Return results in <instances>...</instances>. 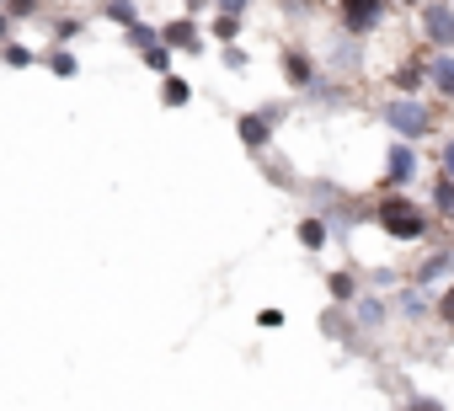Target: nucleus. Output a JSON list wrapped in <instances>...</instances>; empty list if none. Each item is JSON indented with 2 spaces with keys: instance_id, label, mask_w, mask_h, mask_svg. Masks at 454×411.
Segmentation results:
<instances>
[{
  "instance_id": "obj_1",
  "label": "nucleus",
  "mask_w": 454,
  "mask_h": 411,
  "mask_svg": "<svg viewBox=\"0 0 454 411\" xmlns=\"http://www.w3.org/2000/svg\"><path fill=\"white\" fill-rule=\"evenodd\" d=\"M374 225H380L390 241L411 246V241H422V236H427V209H417V203H411L401 187H385V192H380V203H374Z\"/></svg>"
},
{
  "instance_id": "obj_2",
  "label": "nucleus",
  "mask_w": 454,
  "mask_h": 411,
  "mask_svg": "<svg viewBox=\"0 0 454 411\" xmlns=\"http://www.w3.org/2000/svg\"><path fill=\"white\" fill-rule=\"evenodd\" d=\"M380 123H390L395 139H427V134H433V107L401 91V97H390V102L380 107Z\"/></svg>"
},
{
  "instance_id": "obj_3",
  "label": "nucleus",
  "mask_w": 454,
  "mask_h": 411,
  "mask_svg": "<svg viewBox=\"0 0 454 411\" xmlns=\"http://www.w3.org/2000/svg\"><path fill=\"white\" fill-rule=\"evenodd\" d=\"M385 12H390V0H337V22L348 38H374L385 27Z\"/></svg>"
},
{
  "instance_id": "obj_4",
  "label": "nucleus",
  "mask_w": 454,
  "mask_h": 411,
  "mask_svg": "<svg viewBox=\"0 0 454 411\" xmlns=\"http://www.w3.org/2000/svg\"><path fill=\"white\" fill-rule=\"evenodd\" d=\"M417 27L433 49H454V6L449 0H422L417 6Z\"/></svg>"
},
{
  "instance_id": "obj_5",
  "label": "nucleus",
  "mask_w": 454,
  "mask_h": 411,
  "mask_svg": "<svg viewBox=\"0 0 454 411\" xmlns=\"http://www.w3.org/2000/svg\"><path fill=\"white\" fill-rule=\"evenodd\" d=\"M273 118H284V107H252V112L236 118V134H241V144H247L252 155H262V150L273 144Z\"/></svg>"
},
{
  "instance_id": "obj_6",
  "label": "nucleus",
  "mask_w": 454,
  "mask_h": 411,
  "mask_svg": "<svg viewBox=\"0 0 454 411\" xmlns=\"http://www.w3.org/2000/svg\"><path fill=\"white\" fill-rule=\"evenodd\" d=\"M160 38L171 43V54H203V27H198V17H171L166 27H160Z\"/></svg>"
},
{
  "instance_id": "obj_7",
  "label": "nucleus",
  "mask_w": 454,
  "mask_h": 411,
  "mask_svg": "<svg viewBox=\"0 0 454 411\" xmlns=\"http://www.w3.org/2000/svg\"><path fill=\"white\" fill-rule=\"evenodd\" d=\"M411 176H417V150H411V139H395L385 155V187H406Z\"/></svg>"
},
{
  "instance_id": "obj_8",
  "label": "nucleus",
  "mask_w": 454,
  "mask_h": 411,
  "mask_svg": "<svg viewBox=\"0 0 454 411\" xmlns=\"http://www.w3.org/2000/svg\"><path fill=\"white\" fill-rule=\"evenodd\" d=\"M284 81H289L294 91H310V86L321 81V75H316V59H310L305 49H294V43L284 49Z\"/></svg>"
},
{
  "instance_id": "obj_9",
  "label": "nucleus",
  "mask_w": 454,
  "mask_h": 411,
  "mask_svg": "<svg viewBox=\"0 0 454 411\" xmlns=\"http://www.w3.org/2000/svg\"><path fill=\"white\" fill-rule=\"evenodd\" d=\"M427 86H433L443 102H454V54H449V49H438V54L427 59Z\"/></svg>"
},
{
  "instance_id": "obj_10",
  "label": "nucleus",
  "mask_w": 454,
  "mask_h": 411,
  "mask_svg": "<svg viewBox=\"0 0 454 411\" xmlns=\"http://www.w3.org/2000/svg\"><path fill=\"white\" fill-rule=\"evenodd\" d=\"M294 236H300L305 252H321V246H326V220H321V214H305V220L294 225Z\"/></svg>"
},
{
  "instance_id": "obj_11",
  "label": "nucleus",
  "mask_w": 454,
  "mask_h": 411,
  "mask_svg": "<svg viewBox=\"0 0 454 411\" xmlns=\"http://www.w3.org/2000/svg\"><path fill=\"white\" fill-rule=\"evenodd\" d=\"M433 209H438V220H449L454 225V176H433Z\"/></svg>"
},
{
  "instance_id": "obj_12",
  "label": "nucleus",
  "mask_w": 454,
  "mask_h": 411,
  "mask_svg": "<svg viewBox=\"0 0 454 411\" xmlns=\"http://www.w3.org/2000/svg\"><path fill=\"white\" fill-rule=\"evenodd\" d=\"M160 102H166V107H187V102H192V86L166 70V75H160Z\"/></svg>"
},
{
  "instance_id": "obj_13",
  "label": "nucleus",
  "mask_w": 454,
  "mask_h": 411,
  "mask_svg": "<svg viewBox=\"0 0 454 411\" xmlns=\"http://www.w3.org/2000/svg\"><path fill=\"white\" fill-rule=\"evenodd\" d=\"M208 33H214V43H236V38H241V17H236V12H214Z\"/></svg>"
},
{
  "instance_id": "obj_14",
  "label": "nucleus",
  "mask_w": 454,
  "mask_h": 411,
  "mask_svg": "<svg viewBox=\"0 0 454 411\" xmlns=\"http://www.w3.org/2000/svg\"><path fill=\"white\" fill-rule=\"evenodd\" d=\"M422 81H427V59H422V65H401V70L390 75V86H395V91H406V97H417V86H422Z\"/></svg>"
},
{
  "instance_id": "obj_15",
  "label": "nucleus",
  "mask_w": 454,
  "mask_h": 411,
  "mask_svg": "<svg viewBox=\"0 0 454 411\" xmlns=\"http://www.w3.org/2000/svg\"><path fill=\"white\" fill-rule=\"evenodd\" d=\"M139 59H145V70L166 75V70H171V43H166V38H155L150 49H139Z\"/></svg>"
},
{
  "instance_id": "obj_16",
  "label": "nucleus",
  "mask_w": 454,
  "mask_h": 411,
  "mask_svg": "<svg viewBox=\"0 0 454 411\" xmlns=\"http://www.w3.org/2000/svg\"><path fill=\"white\" fill-rule=\"evenodd\" d=\"M326 289H332V305H353V299H358V278H353V273H332Z\"/></svg>"
},
{
  "instance_id": "obj_17",
  "label": "nucleus",
  "mask_w": 454,
  "mask_h": 411,
  "mask_svg": "<svg viewBox=\"0 0 454 411\" xmlns=\"http://www.w3.org/2000/svg\"><path fill=\"white\" fill-rule=\"evenodd\" d=\"M43 65H49L54 75H65V81H70V75H81V59H75L70 49H49V54H43Z\"/></svg>"
},
{
  "instance_id": "obj_18",
  "label": "nucleus",
  "mask_w": 454,
  "mask_h": 411,
  "mask_svg": "<svg viewBox=\"0 0 454 411\" xmlns=\"http://www.w3.org/2000/svg\"><path fill=\"white\" fill-rule=\"evenodd\" d=\"M33 59H38V54H33L27 43H12V38H6V43H0V65H12V70H27Z\"/></svg>"
},
{
  "instance_id": "obj_19",
  "label": "nucleus",
  "mask_w": 454,
  "mask_h": 411,
  "mask_svg": "<svg viewBox=\"0 0 454 411\" xmlns=\"http://www.w3.org/2000/svg\"><path fill=\"white\" fill-rule=\"evenodd\" d=\"M102 12H107L118 27H129V22H139V0H102Z\"/></svg>"
},
{
  "instance_id": "obj_20",
  "label": "nucleus",
  "mask_w": 454,
  "mask_h": 411,
  "mask_svg": "<svg viewBox=\"0 0 454 411\" xmlns=\"http://www.w3.org/2000/svg\"><path fill=\"white\" fill-rule=\"evenodd\" d=\"M454 268V252H438V257H427L422 268H417V283H433V278H443Z\"/></svg>"
},
{
  "instance_id": "obj_21",
  "label": "nucleus",
  "mask_w": 454,
  "mask_h": 411,
  "mask_svg": "<svg viewBox=\"0 0 454 411\" xmlns=\"http://www.w3.org/2000/svg\"><path fill=\"white\" fill-rule=\"evenodd\" d=\"M155 38H160V33H155V27H145V22H129V27H123V43H129V49H150Z\"/></svg>"
},
{
  "instance_id": "obj_22",
  "label": "nucleus",
  "mask_w": 454,
  "mask_h": 411,
  "mask_svg": "<svg viewBox=\"0 0 454 411\" xmlns=\"http://www.w3.org/2000/svg\"><path fill=\"white\" fill-rule=\"evenodd\" d=\"M86 33V22L81 17H65V22H54V43H75Z\"/></svg>"
},
{
  "instance_id": "obj_23",
  "label": "nucleus",
  "mask_w": 454,
  "mask_h": 411,
  "mask_svg": "<svg viewBox=\"0 0 454 411\" xmlns=\"http://www.w3.org/2000/svg\"><path fill=\"white\" fill-rule=\"evenodd\" d=\"M353 305H358V321H364V326H380V321H385V305H380V299H364V294H358Z\"/></svg>"
},
{
  "instance_id": "obj_24",
  "label": "nucleus",
  "mask_w": 454,
  "mask_h": 411,
  "mask_svg": "<svg viewBox=\"0 0 454 411\" xmlns=\"http://www.w3.org/2000/svg\"><path fill=\"white\" fill-rule=\"evenodd\" d=\"M43 6H38V0H6V17L12 22H27V17H38Z\"/></svg>"
},
{
  "instance_id": "obj_25",
  "label": "nucleus",
  "mask_w": 454,
  "mask_h": 411,
  "mask_svg": "<svg viewBox=\"0 0 454 411\" xmlns=\"http://www.w3.org/2000/svg\"><path fill=\"white\" fill-rule=\"evenodd\" d=\"M433 310H438V321H443V326L454 331V283H449V289L438 294V305H433Z\"/></svg>"
},
{
  "instance_id": "obj_26",
  "label": "nucleus",
  "mask_w": 454,
  "mask_h": 411,
  "mask_svg": "<svg viewBox=\"0 0 454 411\" xmlns=\"http://www.w3.org/2000/svg\"><path fill=\"white\" fill-rule=\"evenodd\" d=\"M224 65H231V70H247V65H252V54H247V49H236V43H231V49H224Z\"/></svg>"
},
{
  "instance_id": "obj_27",
  "label": "nucleus",
  "mask_w": 454,
  "mask_h": 411,
  "mask_svg": "<svg viewBox=\"0 0 454 411\" xmlns=\"http://www.w3.org/2000/svg\"><path fill=\"white\" fill-rule=\"evenodd\" d=\"M214 12H236V17H247L252 0H214Z\"/></svg>"
},
{
  "instance_id": "obj_28",
  "label": "nucleus",
  "mask_w": 454,
  "mask_h": 411,
  "mask_svg": "<svg viewBox=\"0 0 454 411\" xmlns=\"http://www.w3.org/2000/svg\"><path fill=\"white\" fill-rule=\"evenodd\" d=\"M438 166H443V176H454V139H443V150H438Z\"/></svg>"
},
{
  "instance_id": "obj_29",
  "label": "nucleus",
  "mask_w": 454,
  "mask_h": 411,
  "mask_svg": "<svg viewBox=\"0 0 454 411\" xmlns=\"http://www.w3.org/2000/svg\"><path fill=\"white\" fill-rule=\"evenodd\" d=\"M257 321H262V326H268V331H278V326H284V310H262V315H257Z\"/></svg>"
},
{
  "instance_id": "obj_30",
  "label": "nucleus",
  "mask_w": 454,
  "mask_h": 411,
  "mask_svg": "<svg viewBox=\"0 0 454 411\" xmlns=\"http://www.w3.org/2000/svg\"><path fill=\"white\" fill-rule=\"evenodd\" d=\"M182 6H187V17H203V12L214 6V0H182Z\"/></svg>"
},
{
  "instance_id": "obj_31",
  "label": "nucleus",
  "mask_w": 454,
  "mask_h": 411,
  "mask_svg": "<svg viewBox=\"0 0 454 411\" xmlns=\"http://www.w3.org/2000/svg\"><path fill=\"white\" fill-rule=\"evenodd\" d=\"M6 38H12V17H6V12H0V43H6Z\"/></svg>"
},
{
  "instance_id": "obj_32",
  "label": "nucleus",
  "mask_w": 454,
  "mask_h": 411,
  "mask_svg": "<svg viewBox=\"0 0 454 411\" xmlns=\"http://www.w3.org/2000/svg\"><path fill=\"white\" fill-rule=\"evenodd\" d=\"M390 6H422V0H390Z\"/></svg>"
},
{
  "instance_id": "obj_33",
  "label": "nucleus",
  "mask_w": 454,
  "mask_h": 411,
  "mask_svg": "<svg viewBox=\"0 0 454 411\" xmlns=\"http://www.w3.org/2000/svg\"><path fill=\"white\" fill-rule=\"evenodd\" d=\"M0 6H6V0H0Z\"/></svg>"
}]
</instances>
